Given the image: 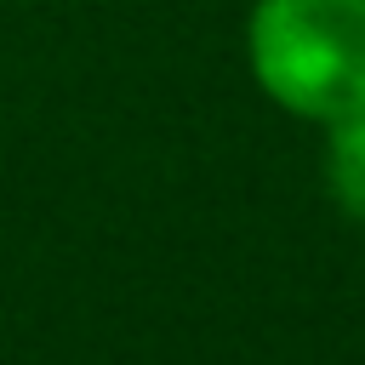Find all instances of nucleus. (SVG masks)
I'll use <instances>...</instances> for the list:
<instances>
[{
	"instance_id": "f257e3e1",
	"label": "nucleus",
	"mask_w": 365,
	"mask_h": 365,
	"mask_svg": "<svg viewBox=\"0 0 365 365\" xmlns=\"http://www.w3.org/2000/svg\"><path fill=\"white\" fill-rule=\"evenodd\" d=\"M240 46L279 114L308 125L365 114V0H251Z\"/></svg>"
},
{
	"instance_id": "f03ea898",
	"label": "nucleus",
	"mask_w": 365,
	"mask_h": 365,
	"mask_svg": "<svg viewBox=\"0 0 365 365\" xmlns=\"http://www.w3.org/2000/svg\"><path fill=\"white\" fill-rule=\"evenodd\" d=\"M325 143H319V177H325V194L342 217H354L365 228V114H348L336 125H319Z\"/></svg>"
}]
</instances>
